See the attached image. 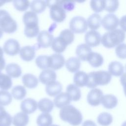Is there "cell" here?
Returning <instances> with one entry per match:
<instances>
[{
    "label": "cell",
    "instance_id": "cell-1",
    "mask_svg": "<svg viewBox=\"0 0 126 126\" xmlns=\"http://www.w3.org/2000/svg\"><path fill=\"white\" fill-rule=\"evenodd\" d=\"M23 21L25 26L24 34L28 37H33L39 33L38 18L36 13L32 11H26L23 17Z\"/></svg>",
    "mask_w": 126,
    "mask_h": 126
},
{
    "label": "cell",
    "instance_id": "cell-2",
    "mask_svg": "<svg viewBox=\"0 0 126 126\" xmlns=\"http://www.w3.org/2000/svg\"><path fill=\"white\" fill-rule=\"evenodd\" d=\"M59 114L62 120L73 126L79 125L83 120L81 112L72 105H68L61 108Z\"/></svg>",
    "mask_w": 126,
    "mask_h": 126
},
{
    "label": "cell",
    "instance_id": "cell-3",
    "mask_svg": "<svg viewBox=\"0 0 126 126\" xmlns=\"http://www.w3.org/2000/svg\"><path fill=\"white\" fill-rule=\"evenodd\" d=\"M125 37V32L122 30L116 29L105 32L101 37V42L106 48H111L121 44Z\"/></svg>",
    "mask_w": 126,
    "mask_h": 126
},
{
    "label": "cell",
    "instance_id": "cell-4",
    "mask_svg": "<svg viewBox=\"0 0 126 126\" xmlns=\"http://www.w3.org/2000/svg\"><path fill=\"white\" fill-rule=\"evenodd\" d=\"M111 74L105 70L92 71L88 74L87 87L94 89L98 85H107L111 80Z\"/></svg>",
    "mask_w": 126,
    "mask_h": 126
},
{
    "label": "cell",
    "instance_id": "cell-5",
    "mask_svg": "<svg viewBox=\"0 0 126 126\" xmlns=\"http://www.w3.org/2000/svg\"><path fill=\"white\" fill-rule=\"evenodd\" d=\"M50 8L51 18L57 23L63 22L66 18V11L63 6V0H46Z\"/></svg>",
    "mask_w": 126,
    "mask_h": 126
},
{
    "label": "cell",
    "instance_id": "cell-6",
    "mask_svg": "<svg viewBox=\"0 0 126 126\" xmlns=\"http://www.w3.org/2000/svg\"><path fill=\"white\" fill-rule=\"evenodd\" d=\"M0 28L8 33L14 32L17 29V22L5 10H0Z\"/></svg>",
    "mask_w": 126,
    "mask_h": 126
},
{
    "label": "cell",
    "instance_id": "cell-7",
    "mask_svg": "<svg viewBox=\"0 0 126 126\" xmlns=\"http://www.w3.org/2000/svg\"><path fill=\"white\" fill-rule=\"evenodd\" d=\"M69 28L73 33H84L88 29L87 21L83 17L75 16L70 21Z\"/></svg>",
    "mask_w": 126,
    "mask_h": 126
},
{
    "label": "cell",
    "instance_id": "cell-8",
    "mask_svg": "<svg viewBox=\"0 0 126 126\" xmlns=\"http://www.w3.org/2000/svg\"><path fill=\"white\" fill-rule=\"evenodd\" d=\"M54 39L53 35L47 31H42L39 32L37 37V47L45 48L50 47Z\"/></svg>",
    "mask_w": 126,
    "mask_h": 126
},
{
    "label": "cell",
    "instance_id": "cell-9",
    "mask_svg": "<svg viewBox=\"0 0 126 126\" xmlns=\"http://www.w3.org/2000/svg\"><path fill=\"white\" fill-rule=\"evenodd\" d=\"M101 24L105 30L110 31L116 29L119 24V20L116 15L108 14L102 18Z\"/></svg>",
    "mask_w": 126,
    "mask_h": 126
},
{
    "label": "cell",
    "instance_id": "cell-10",
    "mask_svg": "<svg viewBox=\"0 0 126 126\" xmlns=\"http://www.w3.org/2000/svg\"><path fill=\"white\" fill-rule=\"evenodd\" d=\"M3 50L8 55L15 56L18 54L20 51V44L16 39H9L4 43Z\"/></svg>",
    "mask_w": 126,
    "mask_h": 126
},
{
    "label": "cell",
    "instance_id": "cell-11",
    "mask_svg": "<svg viewBox=\"0 0 126 126\" xmlns=\"http://www.w3.org/2000/svg\"><path fill=\"white\" fill-rule=\"evenodd\" d=\"M103 96V92L100 89L97 88L93 89L89 92L87 95V101L91 106H98L101 103Z\"/></svg>",
    "mask_w": 126,
    "mask_h": 126
},
{
    "label": "cell",
    "instance_id": "cell-12",
    "mask_svg": "<svg viewBox=\"0 0 126 126\" xmlns=\"http://www.w3.org/2000/svg\"><path fill=\"white\" fill-rule=\"evenodd\" d=\"M101 40L100 33L94 30L89 31L85 35V42L90 47L97 46L99 45Z\"/></svg>",
    "mask_w": 126,
    "mask_h": 126
},
{
    "label": "cell",
    "instance_id": "cell-13",
    "mask_svg": "<svg viewBox=\"0 0 126 126\" xmlns=\"http://www.w3.org/2000/svg\"><path fill=\"white\" fill-rule=\"evenodd\" d=\"M38 107L35 100L31 98H28L23 100L20 105L22 111L27 114H30L34 112Z\"/></svg>",
    "mask_w": 126,
    "mask_h": 126
},
{
    "label": "cell",
    "instance_id": "cell-14",
    "mask_svg": "<svg viewBox=\"0 0 126 126\" xmlns=\"http://www.w3.org/2000/svg\"><path fill=\"white\" fill-rule=\"evenodd\" d=\"M56 73L53 70L50 69L43 70L39 76V79L40 82L46 85L56 81Z\"/></svg>",
    "mask_w": 126,
    "mask_h": 126
},
{
    "label": "cell",
    "instance_id": "cell-15",
    "mask_svg": "<svg viewBox=\"0 0 126 126\" xmlns=\"http://www.w3.org/2000/svg\"><path fill=\"white\" fill-rule=\"evenodd\" d=\"M71 101V98L66 92H62L56 96L54 99V103L57 108L61 109L69 105Z\"/></svg>",
    "mask_w": 126,
    "mask_h": 126
},
{
    "label": "cell",
    "instance_id": "cell-16",
    "mask_svg": "<svg viewBox=\"0 0 126 126\" xmlns=\"http://www.w3.org/2000/svg\"><path fill=\"white\" fill-rule=\"evenodd\" d=\"M92 52V50L91 47L85 43L78 45L76 49V54L77 58L82 61H87Z\"/></svg>",
    "mask_w": 126,
    "mask_h": 126
},
{
    "label": "cell",
    "instance_id": "cell-17",
    "mask_svg": "<svg viewBox=\"0 0 126 126\" xmlns=\"http://www.w3.org/2000/svg\"><path fill=\"white\" fill-rule=\"evenodd\" d=\"M21 58L26 62L32 60L35 56V48L34 46H25L23 47L20 51Z\"/></svg>",
    "mask_w": 126,
    "mask_h": 126
},
{
    "label": "cell",
    "instance_id": "cell-18",
    "mask_svg": "<svg viewBox=\"0 0 126 126\" xmlns=\"http://www.w3.org/2000/svg\"><path fill=\"white\" fill-rule=\"evenodd\" d=\"M50 57L51 68L54 70H58L62 68L65 62L64 57L60 54H54Z\"/></svg>",
    "mask_w": 126,
    "mask_h": 126
},
{
    "label": "cell",
    "instance_id": "cell-19",
    "mask_svg": "<svg viewBox=\"0 0 126 126\" xmlns=\"http://www.w3.org/2000/svg\"><path fill=\"white\" fill-rule=\"evenodd\" d=\"M62 89V85L58 81H55L46 85L45 91L49 96H54L61 93Z\"/></svg>",
    "mask_w": 126,
    "mask_h": 126
},
{
    "label": "cell",
    "instance_id": "cell-20",
    "mask_svg": "<svg viewBox=\"0 0 126 126\" xmlns=\"http://www.w3.org/2000/svg\"><path fill=\"white\" fill-rule=\"evenodd\" d=\"M66 42L60 36L54 38L51 46L52 50L59 54L63 52L67 46Z\"/></svg>",
    "mask_w": 126,
    "mask_h": 126
},
{
    "label": "cell",
    "instance_id": "cell-21",
    "mask_svg": "<svg viewBox=\"0 0 126 126\" xmlns=\"http://www.w3.org/2000/svg\"><path fill=\"white\" fill-rule=\"evenodd\" d=\"M29 122V116L23 112L16 113L12 119V124L14 126H26Z\"/></svg>",
    "mask_w": 126,
    "mask_h": 126
},
{
    "label": "cell",
    "instance_id": "cell-22",
    "mask_svg": "<svg viewBox=\"0 0 126 126\" xmlns=\"http://www.w3.org/2000/svg\"><path fill=\"white\" fill-rule=\"evenodd\" d=\"M88 79V74L83 71H78L74 75L73 82L76 86L83 87L87 86Z\"/></svg>",
    "mask_w": 126,
    "mask_h": 126
},
{
    "label": "cell",
    "instance_id": "cell-23",
    "mask_svg": "<svg viewBox=\"0 0 126 126\" xmlns=\"http://www.w3.org/2000/svg\"><path fill=\"white\" fill-rule=\"evenodd\" d=\"M22 82L24 85L28 88H35L38 84L37 78L34 75L30 73L24 74L22 77Z\"/></svg>",
    "mask_w": 126,
    "mask_h": 126
},
{
    "label": "cell",
    "instance_id": "cell-24",
    "mask_svg": "<svg viewBox=\"0 0 126 126\" xmlns=\"http://www.w3.org/2000/svg\"><path fill=\"white\" fill-rule=\"evenodd\" d=\"M5 71L8 76L12 78H18L22 74V69L19 65L15 63L7 64L5 67Z\"/></svg>",
    "mask_w": 126,
    "mask_h": 126
},
{
    "label": "cell",
    "instance_id": "cell-25",
    "mask_svg": "<svg viewBox=\"0 0 126 126\" xmlns=\"http://www.w3.org/2000/svg\"><path fill=\"white\" fill-rule=\"evenodd\" d=\"M38 108L43 113H49L52 111L54 107V102L48 98L41 99L37 103Z\"/></svg>",
    "mask_w": 126,
    "mask_h": 126
},
{
    "label": "cell",
    "instance_id": "cell-26",
    "mask_svg": "<svg viewBox=\"0 0 126 126\" xmlns=\"http://www.w3.org/2000/svg\"><path fill=\"white\" fill-rule=\"evenodd\" d=\"M124 69L123 64L118 61L111 62L108 66V72L111 75L115 76H121L123 74Z\"/></svg>",
    "mask_w": 126,
    "mask_h": 126
},
{
    "label": "cell",
    "instance_id": "cell-27",
    "mask_svg": "<svg viewBox=\"0 0 126 126\" xmlns=\"http://www.w3.org/2000/svg\"><path fill=\"white\" fill-rule=\"evenodd\" d=\"M101 103L106 109H113L117 106L118 99L115 95L108 94L103 96Z\"/></svg>",
    "mask_w": 126,
    "mask_h": 126
},
{
    "label": "cell",
    "instance_id": "cell-28",
    "mask_svg": "<svg viewBox=\"0 0 126 126\" xmlns=\"http://www.w3.org/2000/svg\"><path fill=\"white\" fill-rule=\"evenodd\" d=\"M101 16L97 13H94L90 16L87 19V24L89 28L92 30L99 29L101 24Z\"/></svg>",
    "mask_w": 126,
    "mask_h": 126
},
{
    "label": "cell",
    "instance_id": "cell-29",
    "mask_svg": "<svg viewBox=\"0 0 126 126\" xmlns=\"http://www.w3.org/2000/svg\"><path fill=\"white\" fill-rule=\"evenodd\" d=\"M103 60V58L101 54L96 52H92L89 56L87 61L93 67H97L102 64Z\"/></svg>",
    "mask_w": 126,
    "mask_h": 126
},
{
    "label": "cell",
    "instance_id": "cell-30",
    "mask_svg": "<svg viewBox=\"0 0 126 126\" xmlns=\"http://www.w3.org/2000/svg\"><path fill=\"white\" fill-rule=\"evenodd\" d=\"M65 66L70 72H76L80 67V60L77 57H70L65 62Z\"/></svg>",
    "mask_w": 126,
    "mask_h": 126
},
{
    "label": "cell",
    "instance_id": "cell-31",
    "mask_svg": "<svg viewBox=\"0 0 126 126\" xmlns=\"http://www.w3.org/2000/svg\"><path fill=\"white\" fill-rule=\"evenodd\" d=\"M66 93L70 96L71 100L77 101L79 100L81 96V91L78 87L73 84L68 85L66 89Z\"/></svg>",
    "mask_w": 126,
    "mask_h": 126
},
{
    "label": "cell",
    "instance_id": "cell-32",
    "mask_svg": "<svg viewBox=\"0 0 126 126\" xmlns=\"http://www.w3.org/2000/svg\"><path fill=\"white\" fill-rule=\"evenodd\" d=\"M35 63L39 68L47 69L51 67L50 57L46 55L38 56L35 59Z\"/></svg>",
    "mask_w": 126,
    "mask_h": 126
},
{
    "label": "cell",
    "instance_id": "cell-33",
    "mask_svg": "<svg viewBox=\"0 0 126 126\" xmlns=\"http://www.w3.org/2000/svg\"><path fill=\"white\" fill-rule=\"evenodd\" d=\"M47 6L46 1L35 0L30 3V8L32 11L35 13H40L43 12Z\"/></svg>",
    "mask_w": 126,
    "mask_h": 126
},
{
    "label": "cell",
    "instance_id": "cell-34",
    "mask_svg": "<svg viewBox=\"0 0 126 126\" xmlns=\"http://www.w3.org/2000/svg\"><path fill=\"white\" fill-rule=\"evenodd\" d=\"M52 122V116L48 113H42L36 119V124L38 126H50Z\"/></svg>",
    "mask_w": 126,
    "mask_h": 126
},
{
    "label": "cell",
    "instance_id": "cell-35",
    "mask_svg": "<svg viewBox=\"0 0 126 126\" xmlns=\"http://www.w3.org/2000/svg\"><path fill=\"white\" fill-rule=\"evenodd\" d=\"M11 94L15 99L21 100L26 96L27 91L24 87L21 85H17L12 88Z\"/></svg>",
    "mask_w": 126,
    "mask_h": 126
},
{
    "label": "cell",
    "instance_id": "cell-36",
    "mask_svg": "<svg viewBox=\"0 0 126 126\" xmlns=\"http://www.w3.org/2000/svg\"><path fill=\"white\" fill-rule=\"evenodd\" d=\"M98 124L102 126H108L113 122L112 116L107 112H102L99 114L97 118Z\"/></svg>",
    "mask_w": 126,
    "mask_h": 126
},
{
    "label": "cell",
    "instance_id": "cell-37",
    "mask_svg": "<svg viewBox=\"0 0 126 126\" xmlns=\"http://www.w3.org/2000/svg\"><path fill=\"white\" fill-rule=\"evenodd\" d=\"M11 77L8 75L0 72V88L2 90H8L12 87Z\"/></svg>",
    "mask_w": 126,
    "mask_h": 126
},
{
    "label": "cell",
    "instance_id": "cell-38",
    "mask_svg": "<svg viewBox=\"0 0 126 126\" xmlns=\"http://www.w3.org/2000/svg\"><path fill=\"white\" fill-rule=\"evenodd\" d=\"M12 100L11 94L5 90H0V105L6 106L9 105Z\"/></svg>",
    "mask_w": 126,
    "mask_h": 126
},
{
    "label": "cell",
    "instance_id": "cell-39",
    "mask_svg": "<svg viewBox=\"0 0 126 126\" xmlns=\"http://www.w3.org/2000/svg\"><path fill=\"white\" fill-rule=\"evenodd\" d=\"M11 116L5 110L0 113V126H11L12 123Z\"/></svg>",
    "mask_w": 126,
    "mask_h": 126
},
{
    "label": "cell",
    "instance_id": "cell-40",
    "mask_svg": "<svg viewBox=\"0 0 126 126\" xmlns=\"http://www.w3.org/2000/svg\"><path fill=\"white\" fill-rule=\"evenodd\" d=\"M67 44V45L70 44L74 39V33L69 29H65L63 30L59 35Z\"/></svg>",
    "mask_w": 126,
    "mask_h": 126
},
{
    "label": "cell",
    "instance_id": "cell-41",
    "mask_svg": "<svg viewBox=\"0 0 126 126\" xmlns=\"http://www.w3.org/2000/svg\"><path fill=\"white\" fill-rule=\"evenodd\" d=\"M13 4L16 9L19 11H25L30 6V2L27 0H15Z\"/></svg>",
    "mask_w": 126,
    "mask_h": 126
},
{
    "label": "cell",
    "instance_id": "cell-42",
    "mask_svg": "<svg viewBox=\"0 0 126 126\" xmlns=\"http://www.w3.org/2000/svg\"><path fill=\"white\" fill-rule=\"evenodd\" d=\"M104 2V9L110 13L114 12L119 7V1L117 0H106Z\"/></svg>",
    "mask_w": 126,
    "mask_h": 126
},
{
    "label": "cell",
    "instance_id": "cell-43",
    "mask_svg": "<svg viewBox=\"0 0 126 126\" xmlns=\"http://www.w3.org/2000/svg\"><path fill=\"white\" fill-rule=\"evenodd\" d=\"M90 6L92 9L95 12H100L104 9V0H94L90 1Z\"/></svg>",
    "mask_w": 126,
    "mask_h": 126
},
{
    "label": "cell",
    "instance_id": "cell-44",
    "mask_svg": "<svg viewBox=\"0 0 126 126\" xmlns=\"http://www.w3.org/2000/svg\"><path fill=\"white\" fill-rule=\"evenodd\" d=\"M115 52L117 56L120 59H126V44L121 43L116 46Z\"/></svg>",
    "mask_w": 126,
    "mask_h": 126
},
{
    "label": "cell",
    "instance_id": "cell-45",
    "mask_svg": "<svg viewBox=\"0 0 126 126\" xmlns=\"http://www.w3.org/2000/svg\"><path fill=\"white\" fill-rule=\"evenodd\" d=\"M63 6L65 11L72 10L75 7V3L73 1H63Z\"/></svg>",
    "mask_w": 126,
    "mask_h": 126
},
{
    "label": "cell",
    "instance_id": "cell-46",
    "mask_svg": "<svg viewBox=\"0 0 126 126\" xmlns=\"http://www.w3.org/2000/svg\"><path fill=\"white\" fill-rule=\"evenodd\" d=\"M120 82L122 85L123 86L124 93L126 96V73H124L121 75L120 78Z\"/></svg>",
    "mask_w": 126,
    "mask_h": 126
},
{
    "label": "cell",
    "instance_id": "cell-47",
    "mask_svg": "<svg viewBox=\"0 0 126 126\" xmlns=\"http://www.w3.org/2000/svg\"><path fill=\"white\" fill-rule=\"evenodd\" d=\"M119 24L122 30L125 32H126V15H124L121 18Z\"/></svg>",
    "mask_w": 126,
    "mask_h": 126
},
{
    "label": "cell",
    "instance_id": "cell-48",
    "mask_svg": "<svg viewBox=\"0 0 126 126\" xmlns=\"http://www.w3.org/2000/svg\"><path fill=\"white\" fill-rule=\"evenodd\" d=\"M82 126H96V125L93 121L88 120L84 121Z\"/></svg>",
    "mask_w": 126,
    "mask_h": 126
},
{
    "label": "cell",
    "instance_id": "cell-49",
    "mask_svg": "<svg viewBox=\"0 0 126 126\" xmlns=\"http://www.w3.org/2000/svg\"><path fill=\"white\" fill-rule=\"evenodd\" d=\"M5 66V61L3 57H0V72L4 69Z\"/></svg>",
    "mask_w": 126,
    "mask_h": 126
},
{
    "label": "cell",
    "instance_id": "cell-50",
    "mask_svg": "<svg viewBox=\"0 0 126 126\" xmlns=\"http://www.w3.org/2000/svg\"><path fill=\"white\" fill-rule=\"evenodd\" d=\"M3 49L0 47V57H3Z\"/></svg>",
    "mask_w": 126,
    "mask_h": 126
},
{
    "label": "cell",
    "instance_id": "cell-51",
    "mask_svg": "<svg viewBox=\"0 0 126 126\" xmlns=\"http://www.w3.org/2000/svg\"><path fill=\"white\" fill-rule=\"evenodd\" d=\"M6 1H3V0H0V6L3 5L5 2H6Z\"/></svg>",
    "mask_w": 126,
    "mask_h": 126
},
{
    "label": "cell",
    "instance_id": "cell-52",
    "mask_svg": "<svg viewBox=\"0 0 126 126\" xmlns=\"http://www.w3.org/2000/svg\"><path fill=\"white\" fill-rule=\"evenodd\" d=\"M3 32L2 31V30L0 28V38L2 37V35H3Z\"/></svg>",
    "mask_w": 126,
    "mask_h": 126
},
{
    "label": "cell",
    "instance_id": "cell-53",
    "mask_svg": "<svg viewBox=\"0 0 126 126\" xmlns=\"http://www.w3.org/2000/svg\"><path fill=\"white\" fill-rule=\"evenodd\" d=\"M4 109H5L4 108L3 106L0 105V112H1L2 111H3V110H4Z\"/></svg>",
    "mask_w": 126,
    "mask_h": 126
},
{
    "label": "cell",
    "instance_id": "cell-54",
    "mask_svg": "<svg viewBox=\"0 0 126 126\" xmlns=\"http://www.w3.org/2000/svg\"><path fill=\"white\" fill-rule=\"evenodd\" d=\"M121 126H126V121H125V122L123 123V124Z\"/></svg>",
    "mask_w": 126,
    "mask_h": 126
},
{
    "label": "cell",
    "instance_id": "cell-55",
    "mask_svg": "<svg viewBox=\"0 0 126 126\" xmlns=\"http://www.w3.org/2000/svg\"><path fill=\"white\" fill-rule=\"evenodd\" d=\"M58 126V125H57L53 124V125H51V126Z\"/></svg>",
    "mask_w": 126,
    "mask_h": 126
},
{
    "label": "cell",
    "instance_id": "cell-56",
    "mask_svg": "<svg viewBox=\"0 0 126 126\" xmlns=\"http://www.w3.org/2000/svg\"></svg>",
    "mask_w": 126,
    "mask_h": 126
}]
</instances>
